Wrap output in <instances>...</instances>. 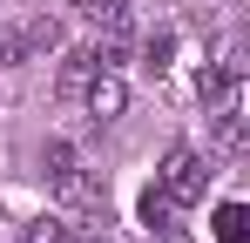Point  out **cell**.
Returning a JSON list of instances; mask_svg holds the SVG:
<instances>
[{"mask_svg": "<svg viewBox=\"0 0 250 243\" xmlns=\"http://www.w3.org/2000/svg\"><path fill=\"white\" fill-rule=\"evenodd\" d=\"M216 243H250V202H223L216 209Z\"/></svg>", "mask_w": 250, "mask_h": 243, "instance_id": "cell-6", "label": "cell"}, {"mask_svg": "<svg viewBox=\"0 0 250 243\" xmlns=\"http://www.w3.org/2000/svg\"><path fill=\"white\" fill-rule=\"evenodd\" d=\"M95 75H102V54H95V47H68V54H61V95H82Z\"/></svg>", "mask_w": 250, "mask_h": 243, "instance_id": "cell-4", "label": "cell"}, {"mask_svg": "<svg viewBox=\"0 0 250 243\" xmlns=\"http://www.w3.org/2000/svg\"><path fill=\"white\" fill-rule=\"evenodd\" d=\"M95 243H108V237H95Z\"/></svg>", "mask_w": 250, "mask_h": 243, "instance_id": "cell-14", "label": "cell"}, {"mask_svg": "<svg viewBox=\"0 0 250 243\" xmlns=\"http://www.w3.org/2000/svg\"><path fill=\"white\" fill-rule=\"evenodd\" d=\"M21 40H27V54H54V47H61V20H54V14H34V20L21 27Z\"/></svg>", "mask_w": 250, "mask_h": 243, "instance_id": "cell-7", "label": "cell"}, {"mask_svg": "<svg viewBox=\"0 0 250 243\" xmlns=\"http://www.w3.org/2000/svg\"><path fill=\"white\" fill-rule=\"evenodd\" d=\"M75 7H82L88 20H102V27L108 20H128V0H75Z\"/></svg>", "mask_w": 250, "mask_h": 243, "instance_id": "cell-10", "label": "cell"}, {"mask_svg": "<svg viewBox=\"0 0 250 243\" xmlns=\"http://www.w3.org/2000/svg\"><path fill=\"white\" fill-rule=\"evenodd\" d=\"M176 209H183V202L169 196L163 182H149V189H142V223H149V230H169V223H176Z\"/></svg>", "mask_w": 250, "mask_h": 243, "instance_id": "cell-5", "label": "cell"}, {"mask_svg": "<svg viewBox=\"0 0 250 243\" xmlns=\"http://www.w3.org/2000/svg\"><path fill=\"white\" fill-rule=\"evenodd\" d=\"M169 54H176V34H169V27H163V34H149V47H142L149 75H163V68H169Z\"/></svg>", "mask_w": 250, "mask_h": 243, "instance_id": "cell-9", "label": "cell"}, {"mask_svg": "<svg viewBox=\"0 0 250 243\" xmlns=\"http://www.w3.org/2000/svg\"><path fill=\"white\" fill-rule=\"evenodd\" d=\"M244 108H250V81H244Z\"/></svg>", "mask_w": 250, "mask_h": 243, "instance_id": "cell-13", "label": "cell"}, {"mask_svg": "<svg viewBox=\"0 0 250 243\" xmlns=\"http://www.w3.org/2000/svg\"><path fill=\"white\" fill-rule=\"evenodd\" d=\"M47 182H54V202H61L68 216H95V223H108V189H102L95 169L61 162V169H47Z\"/></svg>", "mask_w": 250, "mask_h": 243, "instance_id": "cell-1", "label": "cell"}, {"mask_svg": "<svg viewBox=\"0 0 250 243\" xmlns=\"http://www.w3.org/2000/svg\"><path fill=\"white\" fill-rule=\"evenodd\" d=\"M14 61H27V40L14 34V27H0V68H14Z\"/></svg>", "mask_w": 250, "mask_h": 243, "instance_id": "cell-11", "label": "cell"}, {"mask_svg": "<svg viewBox=\"0 0 250 243\" xmlns=\"http://www.w3.org/2000/svg\"><path fill=\"white\" fill-rule=\"evenodd\" d=\"M27 243H75V223L68 216H41V223H27Z\"/></svg>", "mask_w": 250, "mask_h": 243, "instance_id": "cell-8", "label": "cell"}, {"mask_svg": "<svg viewBox=\"0 0 250 243\" xmlns=\"http://www.w3.org/2000/svg\"><path fill=\"white\" fill-rule=\"evenodd\" d=\"M82 108H88V122H115V115L128 108V88H122V75H108V68H102V75L82 88Z\"/></svg>", "mask_w": 250, "mask_h": 243, "instance_id": "cell-3", "label": "cell"}, {"mask_svg": "<svg viewBox=\"0 0 250 243\" xmlns=\"http://www.w3.org/2000/svg\"><path fill=\"white\" fill-rule=\"evenodd\" d=\"M156 182H163L169 196H176L183 209H189V202H203V189H209V162L196 156L189 142H176V149L163 156V176H156Z\"/></svg>", "mask_w": 250, "mask_h": 243, "instance_id": "cell-2", "label": "cell"}, {"mask_svg": "<svg viewBox=\"0 0 250 243\" xmlns=\"http://www.w3.org/2000/svg\"><path fill=\"white\" fill-rule=\"evenodd\" d=\"M163 243H189V237H183V230H176V223H169V230H163Z\"/></svg>", "mask_w": 250, "mask_h": 243, "instance_id": "cell-12", "label": "cell"}]
</instances>
